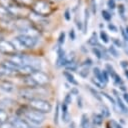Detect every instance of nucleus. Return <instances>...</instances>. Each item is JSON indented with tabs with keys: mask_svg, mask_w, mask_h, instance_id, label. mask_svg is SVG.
I'll list each match as a JSON object with an SVG mask.
<instances>
[{
	"mask_svg": "<svg viewBox=\"0 0 128 128\" xmlns=\"http://www.w3.org/2000/svg\"><path fill=\"white\" fill-rule=\"evenodd\" d=\"M29 105L31 108H33L36 111H39L41 113H49L52 110V105L44 99L41 98H34L29 101Z\"/></svg>",
	"mask_w": 128,
	"mask_h": 128,
	"instance_id": "nucleus-1",
	"label": "nucleus"
},
{
	"mask_svg": "<svg viewBox=\"0 0 128 128\" xmlns=\"http://www.w3.org/2000/svg\"><path fill=\"white\" fill-rule=\"evenodd\" d=\"M33 11L44 17V16H47L51 12V7L47 2L39 0L33 5Z\"/></svg>",
	"mask_w": 128,
	"mask_h": 128,
	"instance_id": "nucleus-2",
	"label": "nucleus"
},
{
	"mask_svg": "<svg viewBox=\"0 0 128 128\" xmlns=\"http://www.w3.org/2000/svg\"><path fill=\"white\" fill-rule=\"evenodd\" d=\"M25 117L29 121L34 123V124H41L45 119L44 113H41V112L36 111V110H28V111H26L25 112Z\"/></svg>",
	"mask_w": 128,
	"mask_h": 128,
	"instance_id": "nucleus-3",
	"label": "nucleus"
},
{
	"mask_svg": "<svg viewBox=\"0 0 128 128\" xmlns=\"http://www.w3.org/2000/svg\"><path fill=\"white\" fill-rule=\"evenodd\" d=\"M0 52L6 55H14L16 53V48L12 41H7L4 39L0 40Z\"/></svg>",
	"mask_w": 128,
	"mask_h": 128,
	"instance_id": "nucleus-4",
	"label": "nucleus"
},
{
	"mask_svg": "<svg viewBox=\"0 0 128 128\" xmlns=\"http://www.w3.org/2000/svg\"><path fill=\"white\" fill-rule=\"evenodd\" d=\"M32 79L36 82V84L38 86H44L49 82V77L46 73L40 71V70H36L33 72V74L31 75Z\"/></svg>",
	"mask_w": 128,
	"mask_h": 128,
	"instance_id": "nucleus-5",
	"label": "nucleus"
},
{
	"mask_svg": "<svg viewBox=\"0 0 128 128\" xmlns=\"http://www.w3.org/2000/svg\"><path fill=\"white\" fill-rule=\"evenodd\" d=\"M18 40L23 44V46L25 48H34L35 45L37 44V38L29 36V35H25V34H20L17 36Z\"/></svg>",
	"mask_w": 128,
	"mask_h": 128,
	"instance_id": "nucleus-6",
	"label": "nucleus"
},
{
	"mask_svg": "<svg viewBox=\"0 0 128 128\" xmlns=\"http://www.w3.org/2000/svg\"><path fill=\"white\" fill-rule=\"evenodd\" d=\"M57 60H56V65L58 67H61V66H66L68 64V59H67V56H66V53L64 51V49L62 47H60L58 45V48H57Z\"/></svg>",
	"mask_w": 128,
	"mask_h": 128,
	"instance_id": "nucleus-7",
	"label": "nucleus"
},
{
	"mask_svg": "<svg viewBox=\"0 0 128 128\" xmlns=\"http://www.w3.org/2000/svg\"><path fill=\"white\" fill-rule=\"evenodd\" d=\"M34 71H36V70L30 65H23V66L19 67V69H18V72L25 76H31Z\"/></svg>",
	"mask_w": 128,
	"mask_h": 128,
	"instance_id": "nucleus-8",
	"label": "nucleus"
},
{
	"mask_svg": "<svg viewBox=\"0 0 128 128\" xmlns=\"http://www.w3.org/2000/svg\"><path fill=\"white\" fill-rule=\"evenodd\" d=\"M113 93L115 94V97H116V104L118 105L119 109H120L124 114H128V108H127V106L125 105V103H123V101L119 98V96H118V92L114 89V90H113Z\"/></svg>",
	"mask_w": 128,
	"mask_h": 128,
	"instance_id": "nucleus-9",
	"label": "nucleus"
},
{
	"mask_svg": "<svg viewBox=\"0 0 128 128\" xmlns=\"http://www.w3.org/2000/svg\"><path fill=\"white\" fill-rule=\"evenodd\" d=\"M12 17H13L12 13H11L6 7L0 6V19L6 20V19H10V18H12Z\"/></svg>",
	"mask_w": 128,
	"mask_h": 128,
	"instance_id": "nucleus-10",
	"label": "nucleus"
},
{
	"mask_svg": "<svg viewBox=\"0 0 128 128\" xmlns=\"http://www.w3.org/2000/svg\"><path fill=\"white\" fill-rule=\"evenodd\" d=\"M77 73L82 77V78H87L89 75V66H86L84 64H81L79 68L77 69Z\"/></svg>",
	"mask_w": 128,
	"mask_h": 128,
	"instance_id": "nucleus-11",
	"label": "nucleus"
},
{
	"mask_svg": "<svg viewBox=\"0 0 128 128\" xmlns=\"http://www.w3.org/2000/svg\"><path fill=\"white\" fill-rule=\"evenodd\" d=\"M68 105L65 104L64 102L61 105V113H62V120L64 122H68L69 121V113H68Z\"/></svg>",
	"mask_w": 128,
	"mask_h": 128,
	"instance_id": "nucleus-12",
	"label": "nucleus"
},
{
	"mask_svg": "<svg viewBox=\"0 0 128 128\" xmlns=\"http://www.w3.org/2000/svg\"><path fill=\"white\" fill-rule=\"evenodd\" d=\"M63 75H64V77L66 78V80H67L70 84L75 85V86H77V85H78L77 80L75 79V77L73 76V74H71L69 71H64V72H63Z\"/></svg>",
	"mask_w": 128,
	"mask_h": 128,
	"instance_id": "nucleus-13",
	"label": "nucleus"
},
{
	"mask_svg": "<svg viewBox=\"0 0 128 128\" xmlns=\"http://www.w3.org/2000/svg\"><path fill=\"white\" fill-rule=\"evenodd\" d=\"M14 128H30L28 123L23 119H16L13 123Z\"/></svg>",
	"mask_w": 128,
	"mask_h": 128,
	"instance_id": "nucleus-14",
	"label": "nucleus"
},
{
	"mask_svg": "<svg viewBox=\"0 0 128 128\" xmlns=\"http://www.w3.org/2000/svg\"><path fill=\"white\" fill-rule=\"evenodd\" d=\"M88 44L95 47V46H99V43H98V36H97V33L96 32H93L90 36V38L88 39Z\"/></svg>",
	"mask_w": 128,
	"mask_h": 128,
	"instance_id": "nucleus-15",
	"label": "nucleus"
},
{
	"mask_svg": "<svg viewBox=\"0 0 128 128\" xmlns=\"http://www.w3.org/2000/svg\"><path fill=\"white\" fill-rule=\"evenodd\" d=\"M0 88H1L2 90H4L5 92H11V91H13V89H14V85H13L11 82L5 81V82H3V83L0 85Z\"/></svg>",
	"mask_w": 128,
	"mask_h": 128,
	"instance_id": "nucleus-16",
	"label": "nucleus"
},
{
	"mask_svg": "<svg viewBox=\"0 0 128 128\" xmlns=\"http://www.w3.org/2000/svg\"><path fill=\"white\" fill-rule=\"evenodd\" d=\"M88 21H89V11L86 8L84 10V21H83V33L87 32V28H88Z\"/></svg>",
	"mask_w": 128,
	"mask_h": 128,
	"instance_id": "nucleus-17",
	"label": "nucleus"
},
{
	"mask_svg": "<svg viewBox=\"0 0 128 128\" xmlns=\"http://www.w3.org/2000/svg\"><path fill=\"white\" fill-rule=\"evenodd\" d=\"M93 74H94V76H95V78H96L97 81H99L101 84L104 83L103 78H102V71H101L98 67H95V68L93 69Z\"/></svg>",
	"mask_w": 128,
	"mask_h": 128,
	"instance_id": "nucleus-18",
	"label": "nucleus"
},
{
	"mask_svg": "<svg viewBox=\"0 0 128 128\" xmlns=\"http://www.w3.org/2000/svg\"><path fill=\"white\" fill-rule=\"evenodd\" d=\"M103 116L101 114H93V124L96 126H100L103 123Z\"/></svg>",
	"mask_w": 128,
	"mask_h": 128,
	"instance_id": "nucleus-19",
	"label": "nucleus"
},
{
	"mask_svg": "<svg viewBox=\"0 0 128 128\" xmlns=\"http://www.w3.org/2000/svg\"><path fill=\"white\" fill-rule=\"evenodd\" d=\"M13 70H11V69H9L8 67H6L5 65H3V64H1L0 65V75H12L13 74Z\"/></svg>",
	"mask_w": 128,
	"mask_h": 128,
	"instance_id": "nucleus-20",
	"label": "nucleus"
},
{
	"mask_svg": "<svg viewBox=\"0 0 128 128\" xmlns=\"http://www.w3.org/2000/svg\"><path fill=\"white\" fill-rule=\"evenodd\" d=\"M87 89H88L89 92L92 94V96L95 97L98 101H101V100H102V99H101V95H100V93H99L95 88H93V87H91V86H87Z\"/></svg>",
	"mask_w": 128,
	"mask_h": 128,
	"instance_id": "nucleus-21",
	"label": "nucleus"
},
{
	"mask_svg": "<svg viewBox=\"0 0 128 128\" xmlns=\"http://www.w3.org/2000/svg\"><path fill=\"white\" fill-rule=\"evenodd\" d=\"M80 125H81V128H89V119L87 114H82Z\"/></svg>",
	"mask_w": 128,
	"mask_h": 128,
	"instance_id": "nucleus-22",
	"label": "nucleus"
},
{
	"mask_svg": "<svg viewBox=\"0 0 128 128\" xmlns=\"http://www.w3.org/2000/svg\"><path fill=\"white\" fill-rule=\"evenodd\" d=\"M25 84H26L28 87H30V88H35V87L38 86V85L36 84V82L32 79L31 76H27V78L25 79Z\"/></svg>",
	"mask_w": 128,
	"mask_h": 128,
	"instance_id": "nucleus-23",
	"label": "nucleus"
},
{
	"mask_svg": "<svg viewBox=\"0 0 128 128\" xmlns=\"http://www.w3.org/2000/svg\"><path fill=\"white\" fill-rule=\"evenodd\" d=\"M108 52H109V54L112 55L114 58L119 57V52H118V50L116 49V47H115L114 45H111V46L108 48Z\"/></svg>",
	"mask_w": 128,
	"mask_h": 128,
	"instance_id": "nucleus-24",
	"label": "nucleus"
},
{
	"mask_svg": "<svg viewBox=\"0 0 128 128\" xmlns=\"http://www.w3.org/2000/svg\"><path fill=\"white\" fill-rule=\"evenodd\" d=\"M65 67H66V69H67V70H71V71H75V70H77V69H78V67H77V63L75 62V60L69 61V62H68V64H67Z\"/></svg>",
	"mask_w": 128,
	"mask_h": 128,
	"instance_id": "nucleus-25",
	"label": "nucleus"
},
{
	"mask_svg": "<svg viewBox=\"0 0 128 128\" xmlns=\"http://www.w3.org/2000/svg\"><path fill=\"white\" fill-rule=\"evenodd\" d=\"M99 38L101 39V41H102L103 43H108V42H109V37H108L107 33H106L105 31H103V30L100 31V33H99Z\"/></svg>",
	"mask_w": 128,
	"mask_h": 128,
	"instance_id": "nucleus-26",
	"label": "nucleus"
},
{
	"mask_svg": "<svg viewBox=\"0 0 128 128\" xmlns=\"http://www.w3.org/2000/svg\"><path fill=\"white\" fill-rule=\"evenodd\" d=\"M12 43H13V45L15 46V48H16V50H22V49H24L25 47L23 46V44L18 40V38L16 37V38H14V40L12 41Z\"/></svg>",
	"mask_w": 128,
	"mask_h": 128,
	"instance_id": "nucleus-27",
	"label": "nucleus"
},
{
	"mask_svg": "<svg viewBox=\"0 0 128 128\" xmlns=\"http://www.w3.org/2000/svg\"><path fill=\"white\" fill-rule=\"evenodd\" d=\"M101 115L103 117H106V118H108L110 116V110L107 106H105V105L101 106Z\"/></svg>",
	"mask_w": 128,
	"mask_h": 128,
	"instance_id": "nucleus-28",
	"label": "nucleus"
},
{
	"mask_svg": "<svg viewBox=\"0 0 128 128\" xmlns=\"http://www.w3.org/2000/svg\"><path fill=\"white\" fill-rule=\"evenodd\" d=\"M65 37H66V34L64 31L60 32L59 36H58V45L59 46H62L64 43H65Z\"/></svg>",
	"mask_w": 128,
	"mask_h": 128,
	"instance_id": "nucleus-29",
	"label": "nucleus"
},
{
	"mask_svg": "<svg viewBox=\"0 0 128 128\" xmlns=\"http://www.w3.org/2000/svg\"><path fill=\"white\" fill-rule=\"evenodd\" d=\"M59 111H60V109H59V103H57L56 104V107H55V113H54V119H53V121H54V123L56 125L58 124V120H59Z\"/></svg>",
	"mask_w": 128,
	"mask_h": 128,
	"instance_id": "nucleus-30",
	"label": "nucleus"
},
{
	"mask_svg": "<svg viewBox=\"0 0 128 128\" xmlns=\"http://www.w3.org/2000/svg\"><path fill=\"white\" fill-rule=\"evenodd\" d=\"M101 15H102L103 19L106 20V21H110L111 18H112V15H111L110 12L107 11V10H102V11H101Z\"/></svg>",
	"mask_w": 128,
	"mask_h": 128,
	"instance_id": "nucleus-31",
	"label": "nucleus"
},
{
	"mask_svg": "<svg viewBox=\"0 0 128 128\" xmlns=\"http://www.w3.org/2000/svg\"><path fill=\"white\" fill-rule=\"evenodd\" d=\"M8 119V115L4 110H0V124L7 122Z\"/></svg>",
	"mask_w": 128,
	"mask_h": 128,
	"instance_id": "nucleus-32",
	"label": "nucleus"
},
{
	"mask_svg": "<svg viewBox=\"0 0 128 128\" xmlns=\"http://www.w3.org/2000/svg\"><path fill=\"white\" fill-rule=\"evenodd\" d=\"M92 52H93V54H94L98 59H101V58H102V51H101V49H99L98 47H92Z\"/></svg>",
	"mask_w": 128,
	"mask_h": 128,
	"instance_id": "nucleus-33",
	"label": "nucleus"
},
{
	"mask_svg": "<svg viewBox=\"0 0 128 128\" xmlns=\"http://www.w3.org/2000/svg\"><path fill=\"white\" fill-rule=\"evenodd\" d=\"M105 67H106V71L108 72V74H109V75L111 76V78H112V77H113V76L116 74V72H115L114 68H113V67H112L110 64H106V66H105Z\"/></svg>",
	"mask_w": 128,
	"mask_h": 128,
	"instance_id": "nucleus-34",
	"label": "nucleus"
},
{
	"mask_svg": "<svg viewBox=\"0 0 128 128\" xmlns=\"http://www.w3.org/2000/svg\"><path fill=\"white\" fill-rule=\"evenodd\" d=\"M118 13H119V15L122 19H125V16H124L125 15V7H124V5L120 4L118 6Z\"/></svg>",
	"mask_w": 128,
	"mask_h": 128,
	"instance_id": "nucleus-35",
	"label": "nucleus"
},
{
	"mask_svg": "<svg viewBox=\"0 0 128 128\" xmlns=\"http://www.w3.org/2000/svg\"><path fill=\"white\" fill-rule=\"evenodd\" d=\"M112 79L114 80V83L116 84V85H122L123 84V81H122V79H121V77L116 73L113 77H112Z\"/></svg>",
	"mask_w": 128,
	"mask_h": 128,
	"instance_id": "nucleus-36",
	"label": "nucleus"
},
{
	"mask_svg": "<svg viewBox=\"0 0 128 128\" xmlns=\"http://www.w3.org/2000/svg\"><path fill=\"white\" fill-rule=\"evenodd\" d=\"M101 95H103L104 97H106V98H107V99H108V100H109V101L112 103V105H113L114 107L116 106V101H115V100H114V99H113V98H112L110 95H108V94H107V93H105V92H102V93H101Z\"/></svg>",
	"mask_w": 128,
	"mask_h": 128,
	"instance_id": "nucleus-37",
	"label": "nucleus"
},
{
	"mask_svg": "<svg viewBox=\"0 0 128 128\" xmlns=\"http://www.w3.org/2000/svg\"><path fill=\"white\" fill-rule=\"evenodd\" d=\"M112 41H113V45L116 47H123V43L118 39V38H112Z\"/></svg>",
	"mask_w": 128,
	"mask_h": 128,
	"instance_id": "nucleus-38",
	"label": "nucleus"
},
{
	"mask_svg": "<svg viewBox=\"0 0 128 128\" xmlns=\"http://www.w3.org/2000/svg\"><path fill=\"white\" fill-rule=\"evenodd\" d=\"M102 78H103L104 83H107V82L109 81V74H108V72L106 71V69L102 71Z\"/></svg>",
	"mask_w": 128,
	"mask_h": 128,
	"instance_id": "nucleus-39",
	"label": "nucleus"
},
{
	"mask_svg": "<svg viewBox=\"0 0 128 128\" xmlns=\"http://www.w3.org/2000/svg\"><path fill=\"white\" fill-rule=\"evenodd\" d=\"M107 6L109 7V9L113 10V9L116 7V3H115V0H108V2H107Z\"/></svg>",
	"mask_w": 128,
	"mask_h": 128,
	"instance_id": "nucleus-40",
	"label": "nucleus"
},
{
	"mask_svg": "<svg viewBox=\"0 0 128 128\" xmlns=\"http://www.w3.org/2000/svg\"><path fill=\"white\" fill-rule=\"evenodd\" d=\"M101 51H102V58L103 59H105V60H109L110 59V56H109V54H108V52L103 48H101Z\"/></svg>",
	"mask_w": 128,
	"mask_h": 128,
	"instance_id": "nucleus-41",
	"label": "nucleus"
},
{
	"mask_svg": "<svg viewBox=\"0 0 128 128\" xmlns=\"http://www.w3.org/2000/svg\"><path fill=\"white\" fill-rule=\"evenodd\" d=\"M90 8L92 10V13L96 14V3H95V0H91L90 1Z\"/></svg>",
	"mask_w": 128,
	"mask_h": 128,
	"instance_id": "nucleus-42",
	"label": "nucleus"
},
{
	"mask_svg": "<svg viewBox=\"0 0 128 128\" xmlns=\"http://www.w3.org/2000/svg\"><path fill=\"white\" fill-rule=\"evenodd\" d=\"M109 124L111 125L112 128H122V126H121L119 123H117L116 121H114V120H111V121L109 122Z\"/></svg>",
	"mask_w": 128,
	"mask_h": 128,
	"instance_id": "nucleus-43",
	"label": "nucleus"
},
{
	"mask_svg": "<svg viewBox=\"0 0 128 128\" xmlns=\"http://www.w3.org/2000/svg\"><path fill=\"white\" fill-rule=\"evenodd\" d=\"M107 27H108V29H109L110 31H112V32H118V28H117L114 24H112V23H109Z\"/></svg>",
	"mask_w": 128,
	"mask_h": 128,
	"instance_id": "nucleus-44",
	"label": "nucleus"
},
{
	"mask_svg": "<svg viewBox=\"0 0 128 128\" xmlns=\"http://www.w3.org/2000/svg\"><path fill=\"white\" fill-rule=\"evenodd\" d=\"M69 37H70V40H72V41H74L76 38V34H75V31L73 28H71L69 31Z\"/></svg>",
	"mask_w": 128,
	"mask_h": 128,
	"instance_id": "nucleus-45",
	"label": "nucleus"
},
{
	"mask_svg": "<svg viewBox=\"0 0 128 128\" xmlns=\"http://www.w3.org/2000/svg\"><path fill=\"white\" fill-rule=\"evenodd\" d=\"M71 102H72V97H71V94H67V95L65 96L64 103H65V104H67V105H69Z\"/></svg>",
	"mask_w": 128,
	"mask_h": 128,
	"instance_id": "nucleus-46",
	"label": "nucleus"
},
{
	"mask_svg": "<svg viewBox=\"0 0 128 128\" xmlns=\"http://www.w3.org/2000/svg\"><path fill=\"white\" fill-rule=\"evenodd\" d=\"M0 128H14V127H13V124L9 122H5V123L0 124Z\"/></svg>",
	"mask_w": 128,
	"mask_h": 128,
	"instance_id": "nucleus-47",
	"label": "nucleus"
},
{
	"mask_svg": "<svg viewBox=\"0 0 128 128\" xmlns=\"http://www.w3.org/2000/svg\"><path fill=\"white\" fill-rule=\"evenodd\" d=\"M64 17H65V19H66L67 21H69V20L71 19V14H70V10H69V9H66V10H65V12H64Z\"/></svg>",
	"mask_w": 128,
	"mask_h": 128,
	"instance_id": "nucleus-48",
	"label": "nucleus"
},
{
	"mask_svg": "<svg viewBox=\"0 0 128 128\" xmlns=\"http://www.w3.org/2000/svg\"><path fill=\"white\" fill-rule=\"evenodd\" d=\"M120 30H121V33H122V36H123L124 40L127 42V41H128V37H127V34H126V32H125V28L120 27Z\"/></svg>",
	"mask_w": 128,
	"mask_h": 128,
	"instance_id": "nucleus-49",
	"label": "nucleus"
},
{
	"mask_svg": "<svg viewBox=\"0 0 128 128\" xmlns=\"http://www.w3.org/2000/svg\"><path fill=\"white\" fill-rule=\"evenodd\" d=\"M76 26H77V28H78L79 30H82V31H83V23H82L80 20H77V19H76Z\"/></svg>",
	"mask_w": 128,
	"mask_h": 128,
	"instance_id": "nucleus-50",
	"label": "nucleus"
},
{
	"mask_svg": "<svg viewBox=\"0 0 128 128\" xmlns=\"http://www.w3.org/2000/svg\"><path fill=\"white\" fill-rule=\"evenodd\" d=\"M91 82H92V83H93L94 85H96L97 87H99V88H103L102 84H101V83H100L99 81H97L96 79H95V80H94V78H93V79H91Z\"/></svg>",
	"mask_w": 128,
	"mask_h": 128,
	"instance_id": "nucleus-51",
	"label": "nucleus"
},
{
	"mask_svg": "<svg viewBox=\"0 0 128 128\" xmlns=\"http://www.w3.org/2000/svg\"><path fill=\"white\" fill-rule=\"evenodd\" d=\"M82 64H84V65H86V66H91V65H92V60L88 58V59H86Z\"/></svg>",
	"mask_w": 128,
	"mask_h": 128,
	"instance_id": "nucleus-52",
	"label": "nucleus"
},
{
	"mask_svg": "<svg viewBox=\"0 0 128 128\" xmlns=\"http://www.w3.org/2000/svg\"><path fill=\"white\" fill-rule=\"evenodd\" d=\"M20 1L23 3V5H30L33 3L34 0H20Z\"/></svg>",
	"mask_w": 128,
	"mask_h": 128,
	"instance_id": "nucleus-53",
	"label": "nucleus"
},
{
	"mask_svg": "<svg viewBox=\"0 0 128 128\" xmlns=\"http://www.w3.org/2000/svg\"><path fill=\"white\" fill-rule=\"evenodd\" d=\"M77 104H78V107L79 108H82V101H81V97L80 96L77 98Z\"/></svg>",
	"mask_w": 128,
	"mask_h": 128,
	"instance_id": "nucleus-54",
	"label": "nucleus"
},
{
	"mask_svg": "<svg viewBox=\"0 0 128 128\" xmlns=\"http://www.w3.org/2000/svg\"><path fill=\"white\" fill-rule=\"evenodd\" d=\"M121 66L126 69V68L128 67V62H127V61H121Z\"/></svg>",
	"mask_w": 128,
	"mask_h": 128,
	"instance_id": "nucleus-55",
	"label": "nucleus"
},
{
	"mask_svg": "<svg viewBox=\"0 0 128 128\" xmlns=\"http://www.w3.org/2000/svg\"><path fill=\"white\" fill-rule=\"evenodd\" d=\"M71 95H78V90L76 89V88H73L72 90H71V93H70Z\"/></svg>",
	"mask_w": 128,
	"mask_h": 128,
	"instance_id": "nucleus-56",
	"label": "nucleus"
},
{
	"mask_svg": "<svg viewBox=\"0 0 128 128\" xmlns=\"http://www.w3.org/2000/svg\"><path fill=\"white\" fill-rule=\"evenodd\" d=\"M123 98H124L125 102L128 103V93H124V94H123Z\"/></svg>",
	"mask_w": 128,
	"mask_h": 128,
	"instance_id": "nucleus-57",
	"label": "nucleus"
},
{
	"mask_svg": "<svg viewBox=\"0 0 128 128\" xmlns=\"http://www.w3.org/2000/svg\"><path fill=\"white\" fill-rule=\"evenodd\" d=\"M123 47H124V50H125V53L128 55V45L126 44H123Z\"/></svg>",
	"mask_w": 128,
	"mask_h": 128,
	"instance_id": "nucleus-58",
	"label": "nucleus"
},
{
	"mask_svg": "<svg viewBox=\"0 0 128 128\" xmlns=\"http://www.w3.org/2000/svg\"><path fill=\"white\" fill-rule=\"evenodd\" d=\"M124 73H125V76L128 78V69H125V72Z\"/></svg>",
	"mask_w": 128,
	"mask_h": 128,
	"instance_id": "nucleus-59",
	"label": "nucleus"
},
{
	"mask_svg": "<svg viewBox=\"0 0 128 128\" xmlns=\"http://www.w3.org/2000/svg\"><path fill=\"white\" fill-rule=\"evenodd\" d=\"M120 88H121L123 91H125V90H126V88H125V86H124V85H121V86H120Z\"/></svg>",
	"mask_w": 128,
	"mask_h": 128,
	"instance_id": "nucleus-60",
	"label": "nucleus"
},
{
	"mask_svg": "<svg viewBox=\"0 0 128 128\" xmlns=\"http://www.w3.org/2000/svg\"><path fill=\"white\" fill-rule=\"evenodd\" d=\"M125 32H126V34H127V37H128V26H126V27H125Z\"/></svg>",
	"mask_w": 128,
	"mask_h": 128,
	"instance_id": "nucleus-61",
	"label": "nucleus"
},
{
	"mask_svg": "<svg viewBox=\"0 0 128 128\" xmlns=\"http://www.w3.org/2000/svg\"><path fill=\"white\" fill-rule=\"evenodd\" d=\"M107 128H112V127H110V124H108V126H107Z\"/></svg>",
	"mask_w": 128,
	"mask_h": 128,
	"instance_id": "nucleus-62",
	"label": "nucleus"
},
{
	"mask_svg": "<svg viewBox=\"0 0 128 128\" xmlns=\"http://www.w3.org/2000/svg\"><path fill=\"white\" fill-rule=\"evenodd\" d=\"M51 1H60V0H51Z\"/></svg>",
	"mask_w": 128,
	"mask_h": 128,
	"instance_id": "nucleus-63",
	"label": "nucleus"
},
{
	"mask_svg": "<svg viewBox=\"0 0 128 128\" xmlns=\"http://www.w3.org/2000/svg\"><path fill=\"white\" fill-rule=\"evenodd\" d=\"M30 128H33V127H30Z\"/></svg>",
	"mask_w": 128,
	"mask_h": 128,
	"instance_id": "nucleus-64",
	"label": "nucleus"
}]
</instances>
